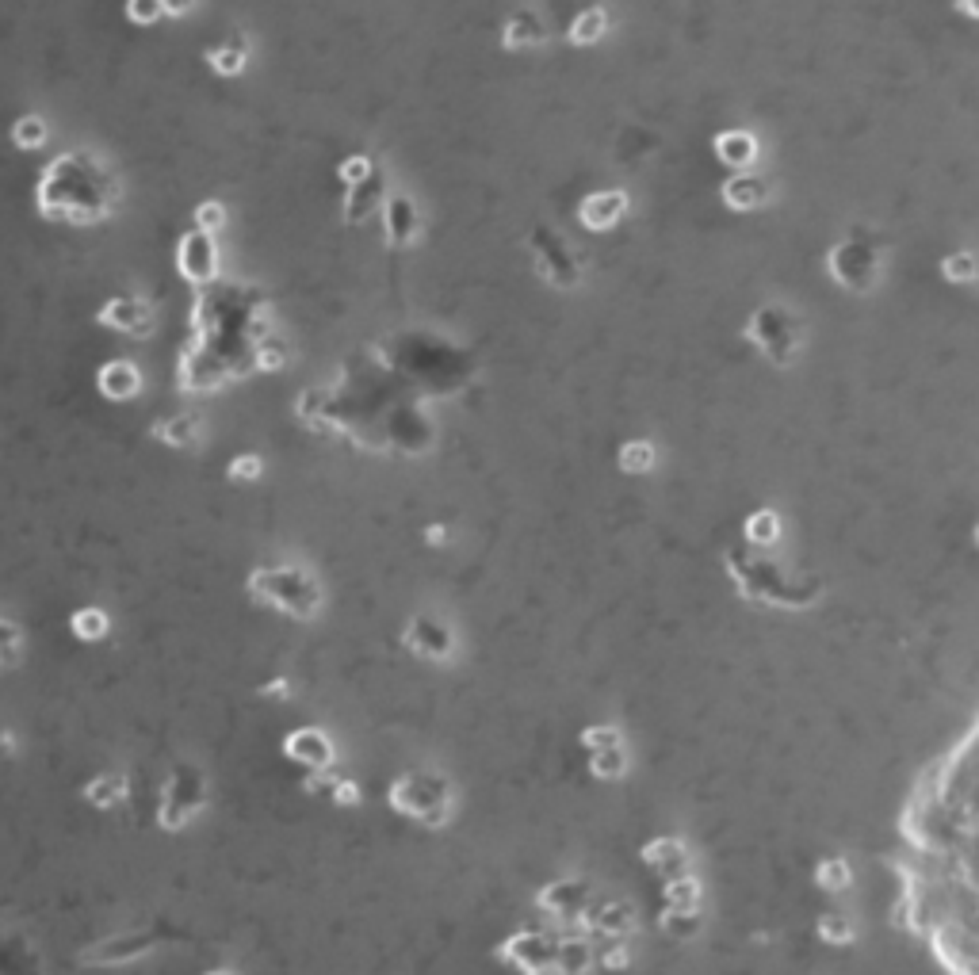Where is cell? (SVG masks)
Wrapping results in <instances>:
<instances>
[{
	"label": "cell",
	"instance_id": "1",
	"mask_svg": "<svg viewBox=\"0 0 979 975\" xmlns=\"http://www.w3.org/2000/svg\"><path fill=\"white\" fill-rule=\"evenodd\" d=\"M119 176L104 157L92 150L58 153L39 176L35 203L39 215L50 222H73V226H92L115 215L119 207Z\"/></svg>",
	"mask_w": 979,
	"mask_h": 975
},
{
	"label": "cell",
	"instance_id": "2",
	"mask_svg": "<svg viewBox=\"0 0 979 975\" xmlns=\"http://www.w3.org/2000/svg\"><path fill=\"white\" fill-rule=\"evenodd\" d=\"M245 593L249 601L261 608H272L280 616H295V620H314L322 605H326V593L318 578L303 570V566H257L249 570L245 578Z\"/></svg>",
	"mask_w": 979,
	"mask_h": 975
},
{
	"label": "cell",
	"instance_id": "3",
	"mask_svg": "<svg viewBox=\"0 0 979 975\" xmlns=\"http://www.w3.org/2000/svg\"><path fill=\"white\" fill-rule=\"evenodd\" d=\"M387 803L410 823L444 826L456 807V784L436 769H406L391 780Z\"/></svg>",
	"mask_w": 979,
	"mask_h": 975
},
{
	"label": "cell",
	"instance_id": "4",
	"mask_svg": "<svg viewBox=\"0 0 979 975\" xmlns=\"http://www.w3.org/2000/svg\"><path fill=\"white\" fill-rule=\"evenodd\" d=\"M203 807H207V773L192 761H180L161 784L157 826L161 830H184V826H192L196 815H203Z\"/></svg>",
	"mask_w": 979,
	"mask_h": 975
},
{
	"label": "cell",
	"instance_id": "5",
	"mask_svg": "<svg viewBox=\"0 0 979 975\" xmlns=\"http://www.w3.org/2000/svg\"><path fill=\"white\" fill-rule=\"evenodd\" d=\"M173 941H184V933L173 930V926H142V930H123L115 937H104V941L88 945L77 960L88 964V968H115V964H131L138 956L157 953L161 945H173Z\"/></svg>",
	"mask_w": 979,
	"mask_h": 975
},
{
	"label": "cell",
	"instance_id": "6",
	"mask_svg": "<svg viewBox=\"0 0 979 975\" xmlns=\"http://www.w3.org/2000/svg\"><path fill=\"white\" fill-rule=\"evenodd\" d=\"M559 937L563 933L547 930H517L498 945V960L513 964L524 975H555L559 960Z\"/></svg>",
	"mask_w": 979,
	"mask_h": 975
},
{
	"label": "cell",
	"instance_id": "7",
	"mask_svg": "<svg viewBox=\"0 0 979 975\" xmlns=\"http://www.w3.org/2000/svg\"><path fill=\"white\" fill-rule=\"evenodd\" d=\"M746 337L762 348L773 364H788L792 352L800 348V325L792 322V314L781 306H762L746 325Z\"/></svg>",
	"mask_w": 979,
	"mask_h": 975
},
{
	"label": "cell",
	"instance_id": "8",
	"mask_svg": "<svg viewBox=\"0 0 979 975\" xmlns=\"http://www.w3.org/2000/svg\"><path fill=\"white\" fill-rule=\"evenodd\" d=\"M528 245H532L536 268H540V276H544L547 283H555V287H574V283L582 280V264H578V257L570 253V245H566L555 230H547V226L532 230Z\"/></svg>",
	"mask_w": 979,
	"mask_h": 975
},
{
	"label": "cell",
	"instance_id": "9",
	"mask_svg": "<svg viewBox=\"0 0 979 975\" xmlns=\"http://www.w3.org/2000/svg\"><path fill=\"white\" fill-rule=\"evenodd\" d=\"M402 647L425 658V662H452L456 658V631L448 628L444 620H436L429 612H417L414 620H406L402 628Z\"/></svg>",
	"mask_w": 979,
	"mask_h": 975
},
{
	"label": "cell",
	"instance_id": "10",
	"mask_svg": "<svg viewBox=\"0 0 979 975\" xmlns=\"http://www.w3.org/2000/svg\"><path fill=\"white\" fill-rule=\"evenodd\" d=\"M176 272L192 287H211L218 280V245L215 234H203V230H188L180 245H176Z\"/></svg>",
	"mask_w": 979,
	"mask_h": 975
},
{
	"label": "cell",
	"instance_id": "11",
	"mask_svg": "<svg viewBox=\"0 0 979 975\" xmlns=\"http://www.w3.org/2000/svg\"><path fill=\"white\" fill-rule=\"evenodd\" d=\"M827 264L838 283L865 291V287L876 280V272H880V253L872 249L869 241H838V245L830 249Z\"/></svg>",
	"mask_w": 979,
	"mask_h": 975
},
{
	"label": "cell",
	"instance_id": "12",
	"mask_svg": "<svg viewBox=\"0 0 979 975\" xmlns=\"http://www.w3.org/2000/svg\"><path fill=\"white\" fill-rule=\"evenodd\" d=\"M536 910L551 922H586L589 884L586 880H551L536 891Z\"/></svg>",
	"mask_w": 979,
	"mask_h": 975
},
{
	"label": "cell",
	"instance_id": "13",
	"mask_svg": "<svg viewBox=\"0 0 979 975\" xmlns=\"http://www.w3.org/2000/svg\"><path fill=\"white\" fill-rule=\"evenodd\" d=\"M96 325H108V329L127 333V337H150L153 325H157V310H153L150 299L115 295V299H108L96 310Z\"/></svg>",
	"mask_w": 979,
	"mask_h": 975
},
{
	"label": "cell",
	"instance_id": "14",
	"mask_svg": "<svg viewBox=\"0 0 979 975\" xmlns=\"http://www.w3.org/2000/svg\"><path fill=\"white\" fill-rule=\"evenodd\" d=\"M283 758L303 765L306 773H322V769H333L337 765V746L333 738L322 731V727H299L291 735L283 738Z\"/></svg>",
	"mask_w": 979,
	"mask_h": 975
},
{
	"label": "cell",
	"instance_id": "15",
	"mask_svg": "<svg viewBox=\"0 0 979 975\" xmlns=\"http://www.w3.org/2000/svg\"><path fill=\"white\" fill-rule=\"evenodd\" d=\"M383 234H387L391 249H410L421 238V211H417L414 195H387V203H383Z\"/></svg>",
	"mask_w": 979,
	"mask_h": 975
},
{
	"label": "cell",
	"instance_id": "16",
	"mask_svg": "<svg viewBox=\"0 0 979 975\" xmlns=\"http://www.w3.org/2000/svg\"><path fill=\"white\" fill-rule=\"evenodd\" d=\"M0 975H46L39 945L16 930H0Z\"/></svg>",
	"mask_w": 979,
	"mask_h": 975
},
{
	"label": "cell",
	"instance_id": "17",
	"mask_svg": "<svg viewBox=\"0 0 979 975\" xmlns=\"http://www.w3.org/2000/svg\"><path fill=\"white\" fill-rule=\"evenodd\" d=\"M624 215H628V192H620V188L586 195V199H582V207H578L582 226H586V230H593V234H605V230H612V226H616Z\"/></svg>",
	"mask_w": 979,
	"mask_h": 975
},
{
	"label": "cell",
	"instance_id": "18",
	"mask_svg": "<svg viewBox=\"0 0 979 975\" xmlns=\"http://www.w3.org/2000/svg\"><path fill=\"white\" fill-rule=\"evenodd\" d=\"M383 203H387V180L375 169L371 180L356 184V188H345V222L364 226L371 215H383Z\"/></svg>",
	"mask_w": 979,
	"mask_h": 975
},
{
	"label": "cell",
	"instance_id": "19",
	"mask_svg": "<svg viewBox=\"0 0 979 975\" xmlns=\"http://www.w3.org/2000/svg\"><path fill=\"white\" fill-rule=\"evenodd\" d=\"M96 390L108 402H131V398L142 394V371L134 368L131 360H108L104 368L96 371Z\"/></svg>",
	"mask_w": 979,
	"mask_h": 975
},
{
	"label": "cell",
	"instance_id": "20",
	"mask_svg": "<svg viewBox=\"0 0 979 975\" xmlns=\"http://www.w3.org/2000/svg\"><path fill=\"white\" fill-rule=\"evenodd\" d=\"M547 43V23L532 8H517L509 20L501 23V46L505 50H532Z\"/></svg>",
	"mask_w": 979,
	"mask_h": 975
},
{
	"label": "cell",
	"instance_id": "21",
	"mask_svg": "<svg viewBox=\"0 0 979 975\" xmlns=\"http://www.w3.org/2000/svg\"><path fill=\"white\" fill-rule=\"evenodd\" d=\"M586 930L597 933V937H609V941H624L635 930V910L628 903H620V899L601 903V907H589Z\"/></svg>",
	"mask_w": 979,
	"mask_h": 975
},
{
	"label": "cell",
	"instance_id": "22",
	"mask_svg": "<svg viewBox=\"0 0 979 975\" xmlns=\"http://www.w3.org/2000/svg\"><path fill=\"white\" fill-rule=\"evenodd\" d=\"M81 796H85L92 807H100V811H115L119 803L131 800V780H127V773H119V769H108V773L88 777L85 788H81Z\"/></svg>",
	"mask_w": 979,
	"mask_h": 975
},
{
	"label": "cell",
	"instance_id": "23",
	"mask_svg": "<svg viewBox=\"0 0 979 975\" xmlns=\"http://www.w3.org/2000/svg\"><path fill=\"white\" fill-rule=\"evenodd\" d=\"M153 440L169 444V448H196L199 433H203V421L196 413H173V417H157L153 421Z\"/></svg>",
	"mask_w": 979,
	"mask_h": 975
},
{
	"label": "cell",
	"instance_id": "24",
	"mask_svg": "<svg viewBox=\"0 0 979 975\" xmlns=\"http://www.w3.org/2000/svg\"><path fill=\"white\" fill-rule=\"evenodd\" d=\"M712 150H716V157L723 161V165L746 169V165H754V157H758V142H754L750 130H723V134H716Z\"/></svg>",
	"mask_w": 979,
	"mask_h": 975
},
{
	"label": "cell",
	"instance_id": "25",
	"mask_svg": "<svg viewBox=\"0 0 979 975\" xmlns=\"http://www.w3.org/2000/svg\"><path fill=\"white\" fill-rule=\"evenodd\" d=\"M719 195H723V203L735 207V211H758L765 199H769V188H765L762 176L739 173L723 184V192Z\"/></svg>",
	"mask_w": 979,
	"mask_h": 975
},
{
	"label": "cell",
	"instance_id": "26",
	"mask_svg": "<svg viewBox=\"0 0 979 975\" xmlns=\"http://www.w3.org/2000/svg\"><path fill=\"white\" fill-rule=\"evenodd\" d=\"M643 861L654 872L677 880V872H685V865H689V853H685V845L677 842V838H654V842L643 845Z\"/></svg>",
	"mask_w": 979,
	"mask_h": 975
},
{
	"label": "cell",
	"instance_id": "27",
	"mask_svg": "<svg viewBox=\"0 0 979 975\" xmlns=\"http://www.w3.org/2000/svg\"><path fill=\"white\" fill-rule=\"evenodd\" d=\"M203 62L211 65L218 77H238L241 69L249 65V43L241 35L238 39H222V43L203 50Z\"/></svg>",
	"mask_w": 979,
	"mask_h": 975
},
{
	"label": "cell",
	"instance_id": "28",
	"mask_svg": "<svg viewBox=\"0 0 979 975\" xmlns=\"http://www.w3.org/2000/svg\"><path fill=\"white\" fill-rule=\"evenodd\" d=\"M69 631H73L81 643H100V639H108L111 635V616L96 605L77 608V612L69 616Z\"/></svg>",
	"mask_w": 979,
	"mask_h": 975
},
{
	"label": "cell",
	"instance_id": "29",
	"mask_svg": "<svg viewBox=\"0 0 979 975\" xmlns=\"http://www.w3.org/2000/svg\"><path fill=\"white\" fill-rule=\"evenodd\" d=\"M593 968V949L582 937H559V960H555V975H586Z\"/></svg>",
	"mask_w": 979,
	"mask_h": 975
},
{
	"label": "cell",
	"instance_id": "30",
	"mask_svg": "<svg viewBox=\"0 0 979 975\" xmlns=\"http://www.w3.org/2000/svg\"><path fill=\"white\" fill-rule=\"evenodd\" d=\"M605 31H609V12H605V8H586V12L574 16L566 39H570L574 46H593Z\"/></svg>",
	"mask_w": 979,
	"mask_h": 975
},
{
	"label": "cell",
	"instance_id": "31",
	"mask_svg": "<svg viewBox=\"0 0 979 975\" xmlns=\"http://www.w3.org/2000/svg\"><path fill=\"white\" fill-rule=\"evenodd\" d=\"M8 138L16 142V150H43L46 146V138H50V127H46V119L43 115H20L16 123H12V130H8Z\"/></svg>",
	"mask_w": 979,
	"mask_h": 975
},
{
	"label": "cell",
	"instance_id": "32",
	"mask_svg": "<svg viewBox=\"0 0 979 975\" xmlns=\"http://www.w3.org/2000/svg\"><path fill=\"white\" fill-rule=\"evenodd\" d=\"M777 536H781V520H777L773 509H758V513L746 517V540L754 547H773Z\"/></svg>",
	"mask_w": 979,
	"mask_h": 975
},
{
	"label": "cell",
	"instance_id": "33",
	"mask_svg": "<svg viewBox=\"0 0 979 975\" xmlns=\"http://www.w3.org/2000/svg\"><path fill=\"white\" fill-rule=\"evenodd\" d=\"M654 444H647V440H628L624 448H620V455H616V463H620V471H628V475H643V471H651L654 467Z\"/></svg>",
	"mask_w": 979,
	"mask_h": 975
},
{
	"label": "cell",
	"instance_id": "34",
	"mask_svg": "<svg viewBox=\"0 0 979 975\" xmlns=\"http://www.w3.org/2000/svg\"><path fill=\"white\" fill-rule=\"evenodd\" d=\"M697 899H700V884L697 880H689V876H677V880H670V884L662 888V903H666V910H697Z\"/></svg>",
	"mask_w": 979,
	"mask_h": 975
},
{
	"label": "cell",
	"instance_id": "35",
	"mask_svg": "<svg viewBox=\"0 0 979 975\" xmlns=\"http://www.w3.org/2000/svg\"><path fill=\"white\" fill-rule=\"evenodd\" d=\"M589 773L597 780H616L628 773V750L616 746V750H601V754H589Z\"/></svg>",
	"mask_w": 979,
	"mask_h": 975
},
{
	"label": "cell",
	"instance_id": "36",
	"mask_svg": "<svg viewBox=\"0 0 979 975\" xmlns=\"http://www.w3.org/2000/svg\"><path fill=\"white\" fill-rule=\"evenodd\" d=\"M662 930L670 933L674 941H689V937H697V930H700L697 910H666V914H662Z\"/></svg>",
	"mask_w": 979,
	"mask_h": 975
},
{
	"label": "cell",
	"instance_id": "37",
	"mask_svg": "<svg viewBox=\"0 0 979 975\" xmlns=\"http://www.w3.org/2000/svg\"><path fill=\"white\" fill-rule=\"evenodd\" d=\"M337 176H341V184L345 188H356V184H364L375 176V161H371L368 153H356V157H345L341 165H337Z\"/></svg>",
	"mask_w": 979,
	"mask_h": 975
},
{
	"label": "cell",
	"instance_id": "38",
	"mask_svg": "<svg viewBox=\"0 0 979 975\" xmlns=\"http://www.w3.org/2000/svg\"><path fill=\"white\" fill-rule=\"evenodd\" d=\"M815 884L827 891H846L849 888V865L842 857H830L823 865L815 868Z\"/></svg>",
	"mask_w": 979,
	"mask_h": 975
},
{
	"label": "cell",
	"instance_id": "39",
	"mask_svg": "<svg viewBox=\"0 0 979 975\" xmlns=\"http://www.w3.org/2000/svg\"><path fill=\"white\" fill-rule=\"evenodd\" d=\"M264 475V459L257 452H241L238 459H230V467H226V478L230 482H257Z\"/></svg>",
	"mask_w": 979,
	"mask_h": 975
},
{
	"label": "cell",
	"instance_id": "40",
	"mask_svg": "<svg viewBox=\"0 0 979 975\" xmlns=\"http://www.w3.org/2000/svg\"><path fill=\"white\" fill-rule=\"evenodd\" d=\"M941 272H945V280L953 283H968L979 276V260L972 253H953V257L941 260Z\"/></svg>",
	"mask_w": 979,
	"mask_h": 975
},
{
	"label": "cell",
	"instance_id": "41",
	"mask_svg": "<svg viewBox=\"0 0 979 975\" xmlns=\"http://www.w3.org/2000/svg\"><path fill=\"white\" fill-rule=\"evenodd\" d=\"M123 12H127V20L138 23V27H150V23L169 16V0H138V4H127Z\"/></svg>",
	"mask_w": 979,
	"mask_h": 975
},
{
	"label": "cell",
	"instance_id": "42",
	"mask_svg": "<svg viewBox=\"0 0 979 975\" xmlns=\"http://www.w3.org/2000/svg\"><path fill=\"white\" fill-rule=\"evenodd\" d=\"M582 746H586L589 754H601V750H616V746H624V738H620V731L616 727H586L582 731Z\"/></svg>",
	"mask_w": 979,
	"mask_h": 975
},
{
	"label": "cell",
	"instance_id": "43",
	"mask_svg": "<svg viewBox=\"0 0 979 975\" xmlns=\"http://www.w3.org/2000/svg\"><path fill=\"white\" fill-rule=\"evenodd\" d=\"M226 226V207L218 203V199H203L196 207V230L203 234H218Z\"/></svg>",
	"mask_w": 979,
	"mask_h": 975
},
{
	"label": "cell",
	"instance_id": "44",
	"mask_svg": "<svg viewBox=\"0 0 979 975\" xmlns=\"http://www.w3.org/2000/svg\"><path fill=\"white\" fill-rule=\"evenodd\" d=\"M283 364H287V345H280L276 337L261 341V348H257V368H261V371H280Z\"/></svg>",
	"mask_w": 979,
	"mask_h": 975
},
{
	"label": "cell",
	"instance_id": "45",
	"mask_svg": "<svg viewBox=\"0 0 979 975\" xmlns=\"http://www.w3.org/2000/svg\"><path fill=\"white\" fill-rule=\"evenodd\" d=\"M819 937L830 941V945H849V941H853V926L842 922L838 914H827V918L819 922Z\"/></svg>",
	"mask_w": 979,
	"mask_h": 975
},
{
	"label": "cell",
	"instance_id": "46",
	"mask_svg": "<svg viewBox=\"0 0 979 975\" xmlns=\"http://www.w3.org/2000/svg\"><path fill=\"white\" fill-rule=\"evenodd\" d=\"M20 654V628L0 616V666H8Z\"/></svg>",
	"mask_w": 979,
	"mask_h": 975
},
{
	"label": "cell",
	"instance_id": "47",
	"mask_svg": "<svg viewBox=\"0 0 979 975\" xmlns=\"http://www.w3.org/2000/svg\"><path fill=\"white\" fill-rule=\"evenodd\" d=\"M337 773L333 769H322V773H306L303 777V788L310 792V796H322V792H333L337 788Z\"/></svg>",
	"mask_w": 979,
	"mask_h": 975
},
{
	"label": "cell",
	"instance_id": "48",
	"mask_svg": "<svg viewBox=\"0 0 979 975\" xmlns=\"http://www.w3.org/2000/svg\"><path fill=\"white\" fill-rule=\"evenodd\" d=\"M329 796L341 803V807H349V803L356 807V803H360V784H356V780H345V777H341V780H337V788H333Z\"/></svg>",
	"mask_w": 979,
	"mask_h": 975
},
{
	"label": "cell",
	"instance_id": "49",
	"mask_svg": "<svg viewBox=\"0 0 979 975\" xmlns=\"http://www.w3.org/2000/svg\"><path fill=\"white\" fill-rule=\"evenodd\" d=\"M628 945H612L609 953H601V968H609V972H624L628 968Z\"/></svg>",
	"mask_w": 979,
	"mask_h": 975
},
{
	"label": "cell",
	"instance_id": "50",
	"mask_svg": "<svg viewBox=\"0 0 979 975\" xmlns=\"http://www.w3.org/2000/svg\"><path fill=\"white\" fill-rule=\"evenodd\" d=\"M425 540L433 543V547H444V543L452 540V528H444V524H429V528H425Z\"/></svg>",
	"mask_w": 979,
	"mask_h": 975
},
{
	"label": "cell",
	"instance_id": "51",
	"mask_svg": "<svg viewBox=\"0 0 979 975\" xmlns=\"http://www.w3.org/2000/svg\"><path fill=\"white\" fill-rule=\"evenodd\" d=\"M287 689H291V685H287L283 677H276V681H268V685H261L257 693H261V696H287Z\"/></svg>",
	"mask_w": 979,
	"mask_h": 975
},
{
	"label": "cell",
	"instance_id": "52",
	"mask_svg": "<svg viewBox=\"0 0 979 975\" xmlns=\"http://www.w3.org/2000/svg\"><path fill=\"white\" fill-rule=\"evenodd\" d=\"M12 746H16V742H12V735H8V731H0V750H12Z\"/></svg>",
	"mask_w": 979,
	"mask_h": 975
},
{
	"label": "cell",
	"instance_id": "53",
	"mask_svg": "<svg viewBox=\"0 0 979 975\" xmlns=\"http://www.w3.org/2000/svg\"><path fill=\"white\" fill-rule=\"evenodd\" d=\"M960 12H968V16H979V4H957Z\"/></svg>",
	"mask_w": 979,
	"mask_h": 975
},
{
	"label": "cell",
	"instance_id": "54",
	"mask_svg": "<svg viewBox=\"0 0 979 975\" xmlns=\"http://www.w3.org/2000/svg\"><path fill=\"white\" fill-rule=\"evenodd\" d=\"M203 975H238V972H230V968H211V972H203Z\"/></svg>",
	"mask_w": 979,
	"mask_h": 975
},
{
	"label": "cell",
	"instance_id": "55",
	"mask_svg": "<svg viewBox=\"0 0 979 975\" xmlns=\"http://www.w3.org/2000/svg\"><path fill=\"white\" fill-rule=\"evenodd\" d=\"M976 540H979V528H976Z\"/></svg>",
	"mask_w": 979,
	"mask_h": 975
}]
</instances>
